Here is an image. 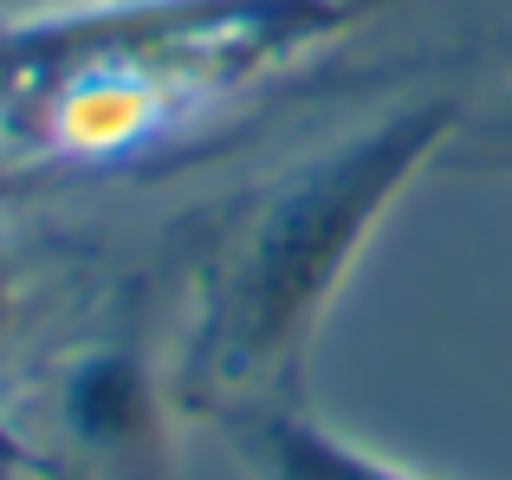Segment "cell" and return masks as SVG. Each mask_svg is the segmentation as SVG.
<instances>
[{"mask_svg": "<svg viewBox=\"0 0 512 480\" xmlns=\"http://www.w3.org/2000/svg\"><path fill=\"white\" fill-rule=\"evenodd\" d=\"M461 124L467 117L454 98H415L266 182L201 279L175 403L208 422L299 403L305 357L344 279L357 273L409 182L448 163Z\"/></svg>", "mask_w": 512, "mask_h": 480, "instance_id": "cell-1", "label": "cell"}, {"mask_svg": "<svg viewBox=\"0 0 512 480\" xmlns=\"http://www.w3.org/2000/svg\"><path fill=\"white\" fill-rule=\"evenodd\" d=\"M59 442L98 480H175L169 468V390L156 383L150 351L130 338L91 344L59 370Z\"/></svg>", "mask_w": 512, "mask_h": 480, "instance_id": "cell-2", "label": "cell"}, {"mask_svg": "<svg viewBox=\"0 0 512 480\" xmlns=\"http://www.w3.org/2000/svg\"><path fill=\"white\" fill-rule=\"evenodd\" d=\"M221 435L247 461L253 480H428V474H409L396 461L357 448L338 429H325L318 416H305V403L240 409V416L221 422Z\"/></svg>", "mask_w": 512, "mask_h": 480, "instance_id": "cell-3", "label": "cell"}, {"mask_svg": "<svg viewBox=\"0 0 512 480\" xmlns=\"http://www.w3.org/2000/svg\"><path fill=\"white\" fill-rule=\"evenodd\" d=\"M454 150H461L467 163H480V169H512V91H506V104H500L493 117H480V124H461ZM454 150H448V156H454Z\"/></svg>", "mask_w": 512, "mask_h": 480, "instance_id": "cell-4", "label": "cell"}, {"mask_svg": "<svg viewBox=\"0 0 512 480\" xmlns=\"http://www.w3.org/2000/svg\"><path fill=\"white\" fill-rule=\"evenodd\" d=\"M0 480H72L52 455H39L33 442H20V435L0 429Z\"/></svg>", "mask_w": 512, "mask_h": 480, "instance_id": "cell-5", "label": "cell"}, {"mask_svg": "<svg viewBox=\"0 0 512 480\" xmlns=\"http://www.w3.org/2000/svg\"><path fill=\"white\" fill-rule=\"evenodd\" d=\"M7 312H13V286H7V266H0V325H7Z\"/></svg>", "mask_w": 512, "mask_h": 480, "instance_id": "cell-6", "label": "cell"}]
</instances>
